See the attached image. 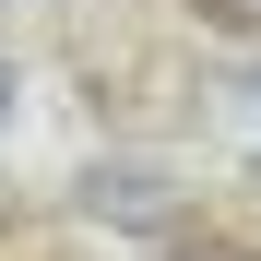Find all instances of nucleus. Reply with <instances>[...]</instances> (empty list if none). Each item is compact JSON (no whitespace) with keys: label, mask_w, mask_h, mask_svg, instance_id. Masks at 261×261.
I'll return each instance as SVG.
<instances>
[{"label":"nucleus","mask_w":261,"mask_h":261,"mask_svg":"<svg viewBox=\"0 0 261 261\" xmlns=\"http://www.w3.org/2000/svg\"><path fill=\"white\" fill-rule=\"evenodd\" d=\"M83 202L119 214V226H178V190H166L154 166H95V178H83Z\"/></svg>","instance_id":"f257e3e1"},{"label":"nucleus","mask_w":261,"mask_h":261,"mask_svg":"<svg viewBox=\"0 0 261 261\" xmlns=\"http://www.w3.org/2000/svg\"><path fill=\"white\" fill-rule=\"evenodd\" d=\"M214 130H226V154L249 166V178H261V60L226 83V107H214Z\"/></svg>","instance_id":"f03ea898"},{"label":"nucleus","mask_w":261,"mask_h":261,"mask_svg":"<svg viewBox=\"0 0 261 261\" xmlns=\"http://www.w3.org/2000/svg\"><path fill=\"white\" fill-rule=\"evenodd\" d=\"M214 24H238V36H261V0H202Z\"/></svg>","instance_id":"7ed1b4c3"},{"label":"nucleus","mask_w":261,"mask_h":261,"mask_svg":"<svg viewBox=\"0 0 261 261\" xmlns=\"http://www.w3.org/2000/svg\"><path fill=\"white\" fill-rule=\"evenodd\" d=\"M0 119H12V60H0Z\"/></svg>","instance_id":"20e7f679"}]
</instances>
